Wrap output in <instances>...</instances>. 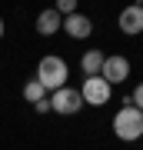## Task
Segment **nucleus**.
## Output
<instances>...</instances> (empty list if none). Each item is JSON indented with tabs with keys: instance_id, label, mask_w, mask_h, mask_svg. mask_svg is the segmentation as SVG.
Wrapping results in <instances>:
<instances>
[{
	"instance_id": "obj_1",
	"label": "nucleus",
	"mask_w": 143,
	"mask_h": 150,
	"mask_svg": "<svg viewBox=\"0 0 143 150\" xmlns=\"http://www.w3.org/2000/svg\"><path fill=\"white\" fill-rule=\"evenodd\" d=\"M33 80H40L47 93L60 90V87H67V80H70V67H67V60L57 57V54L40 57V64H37V77H33Z\"/></svg>"
},
{
	"instance_id": "obj_2",
	"label": "nucleus",
	"mask_w": 143,
	"mask_h": 150,
	"mask_svg": "<svg viewBox=\"0 0 143 150\" xmlns=\"http://www.w3.org/2000/svg\"><path fill=\"white\" fill-rule=\"evenodd\" d=\"M113 134H117L123 144L143 140V113L137 107H130V100H123V107L113 113Z\"/></svg>"
},
{
	"instance_id": "obj_3",
	"label": "nucleus",
	"mask_w": 143,
	"mask_h": 150,
	"mask_svg": "<svg viewBox=\"0 0 143 150\" xmlns=\"http://www.w3.org/2000/svg\"><path fill=\"white\" fill-rule=\"evenodd\" d=\"M80 97H83V107H106L113 97V87L97 74V77H87L80 83Z\"/></svg>"
},
{
	"instance_id": "obj_4",
	"label": "nucleus",
	"mask_w": 143,
	"mask_h": 150,
	"mask_svg": "<svg viewBox=\"0 0 143 150\" xmlns=\"http://www.w3.org/2000/svg\"><path fill=\"white\" fill-rule=\"evenodd\" d=\"M50 110L60 113V117H73V113L83 110V97H80L77 87H60V90L50 93Z\"/></svg>"
},
{
	"instance_id": "obj_5",
	"label": "nucleus",
	"mask_w": 143,
	"mask_h": 150,
	"mask_svg": "<svg viewBox=\"0 0 143 150\" xmlns=\"http://www.w3.org/2000/svg\"><path fill=\"white\" fill-rule=\"evenodd\" d=\"M130 70H133V67H130V60L123 57V54H106V57H103V67H100V77H103L110 87H120V83L130 80Z\"/></svg>"
},
{
	"instance_id": "obj_6",
	"label": "nucleus",
	"mask_w": 143,
	"mask_h": 150,
	"mask_svg": "<svg viewBox=\"0 0 143 150\" xmlns=\"http://www.w3.org/2000/svg\"><path fill=\"white\" fill-rule=\"evenodd\" d=\"M117 27L127 33V37H140V33H143V4L123 7L120 17H117Z\"/></svg>"
},
{
	"instance_id": "obj_7",
	"label": "nucleus",
	"mask_w": 143,
	"mask_h": 150,
	"mask_svg": "<svg viewBox=\"0 0 143 150\" xmlns=\"http://www.w3.org/2000/svg\"><path fill=\"white\" fill-rule=\"evenodd\" d=\"M60 30H63L70 40H87V37L93 33V20H90L87 13H80V10H77V13L63 17V27H60Z\"/></svg>"
},
{
	"instance_id": "obj_8",
	"label": "nucleus",
	"mask_w": 143,
	"mask_h": 150,
	"mask_svg": "<svg viewBox=\"0 0 143 150\" xmlns=\"http://www.w3.org/2000/svg\"><path fill=\"white\" fill-rule=\"evenodd\" d=\"M60 27H63V17H60L57 10H40V17H37V33L40 37H53V33H60Z\"/></svg>"
},
{
	"instance_id": "obj_9",
	"label": "nucleus",
	"mask_w": 143,
	"mask_h": 150,
	"mask_svg": "<svg viewBox=\"0 0 143 150\" xmlns=\"http://www.w3.org/2000/svg\"><path fill=\"white\" fill-rule=\"evenodd\" d=\"M103 50H87L83 57H80V70H83V77H97L100 74V67H103Z\"/></svg>"
},
{
	"instance_id": "obj_10",
	"label": "nucleus",
	"mask_w": 143,
	"mask_h": 150,
	"mask_svg": "<svg viewBox=\"0 0 143 150\" xmlns=\"http://www.w3.org/2000/svg\"><path fill=\"white\" fill-rule=\"evenodd\" d=\"M47 97H50V93L43 90L40 80H27V83H23V100H27V103H40V100H47Z\"/></svg>"
},
{
	"instance_id": "obj_11",
	"label": "nucleus",
	"mask_w": 143,
	"mask_h": 150,
	"mask_svg": "<svg viewBox=\"0 0 143 150\" xmlns=\"http://www.w3.org/2000/svg\"><path fill=\"white\" fill-rule=\"evenodd\" d=\"M53 10H57L60 17H70V13H77V0H60Z\"/></svg>"
},
{
	"instance_id": "obj_12",
	"label": "nucleus",
	"mask_w": 143,
	"mask_h": 150,
	"mask_svg": "<svg viewBox=\"0 0 143 150\" xmlns=\"http://www.w3.org/2000/svg\"><path fill=\"white\" fill-rule=\"evenodd\" d=\"M130 100V107H137L140 113H143V83H137V90H133V97H127Z\"/></svg>"
},
{
	"instance_id": "obj_13",
	"label": "nucleus",
	"mask_w": 143,
	"mask_h": 150,
	"mask_svg": "<svg viewBox=\"0 0 143 150\" xmlns=\"http://www.w3.org/2000/svg\"><path fill=\"white\" fill-rule=\"evenodd\" d=\"M33 110H37V113H50V97L40 100V103H33Z\"/></svg>"
},
{
	"instance_id": "obj_14",
	"label": "nucleus",
	"mask_w": 143,
	"mask_h": 150,
	"mask_svg": "<svg viewBox=\"0 0 143 150\" xmlns=\"http://www.w3.org/2000/svg\"><path fill=\"white\" fill-rule=\"evenodd\" d=\"M4 30H7V27H4V17H0V37H4Z\"/></svg>"
}]
</instances>
